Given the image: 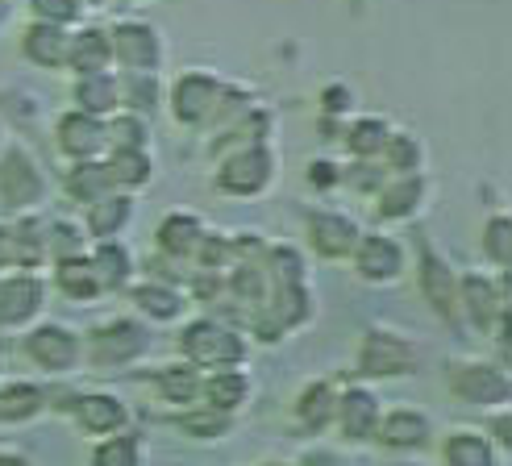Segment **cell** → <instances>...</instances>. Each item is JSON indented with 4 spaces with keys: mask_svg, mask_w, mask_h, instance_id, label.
<instances>
[{
    "mask_svg": "<svg viewBox=\"0 0 512 466\" xmlns=\"http://www.w3.org/2000/svg\"><path fill=\"white\" fill-rule=\"evenodd\" d=\"M179 350H184V358L196 362V367H217V371H234L246 358V342L217 321H192L179 333Z\"/></svg>",
    "mask_w": 512,
    "mask_h": 466,
    "instance_id": "6da1fadb",
    "label": "cell"
},
{
    "mask_svg": "<svg viewBox=\"0 0 512 466\" xmlns=\"http://www.w3.org/2000/svg\"><path fill=\"white\" fill-rule=\"evenodd\" d=\"M146 329L134 325V321H109V325H100L92 333V342H88V358H92V367L96 371H109V367H121V362H130L146 350Z\"/></svg>",
    "mask_w": 512,
    "mask_h": 466,
    "instance_id": "7a4b0ae2",
    "label": "cell"
},
{
    "mask_svg": "<svg viewBox=\"0 0 512 466\" xmlns=\"http://www.w3.org/2000/svg\"><path fill=\"white\" fill-rule=\"evenodd\" d=\"M413 346L396 333H383V329H371L363 338V350H358V371L363 375H404L413 371Z\"/></svg>",
    "mask_w": 512,
    "mask_h": 466,
    "instance_id": "3957f363",
    "label": "cell"
},
{
    "mask_svg": "<svg viewBox=\"0 0 512 466\" xmlns=\"http://www.w3.org/2000/svg\"><path fill=\"white\" fill-rule=\"evenodd\" d=\"M450 387H454V396L467 400V404H500V400H508L504 371L488 367V362H454Z\"/></svg>",
    "mask_w": 512,
    "mask_h": 466,
    "instance_id": "277c9868",
    "label": "cell"
},
{
    "mask_svg": "<svg viewBox=\"0 0 512 466\" xmlns=\"http://www.w3.org/2000/svg\"><path fill=\"white\" fill-rule=\"evenodd\" d=\"M109 50L113 55L130 67L134 75H150L159 67V38H155V30L150 25H138V21H125V25H117L113 30V38H109Z\"/></svg>",
    "mask_w": 512,
    "mask_h": 466,
    "instance_id": "5b68a950",
    "label": "cell"
},
{
    "mask_svg": "<svg viewBox=\"0 0 512 466\" xmlns=\"http://www.w3.org/2000/svg\"><path fill=\"white\" fill-rule=\"evenodd\" d=\"M271 179V154L263 146H246L217 171V184L234 196H250V192H263Z\"/></svg>",
    "mask_w": 512,
    "mask_h": 466,
    "instance_id": "8992f818",
    "label": "cell"
},
{
    "mask_svg": "<svg viewBox=\"0 0 512 466\" xmlns=\"http://www.w3.org/2000/svg\"><path fill=\"white\" fill-rule=\"evenodd\" d=\"M25 354L46 371H71L75 358H80V338L63 325H42L25 338Z\"/></svg>",
    "mask_w": 512,
    "mask_h": 466,
    "instance_id": "52a82bcc",
    "label": "cell"
},
{
    "mask_svg": "<svg viewBox=\"0 0 512 466\" xmlns=\"http://www.w3.org/2000/svg\"><path fill=\"white\" fill-rule=\"evenodd\" d=\"M0 196H5L9 209H25V204L42 200V175L21 150H9L5 163H0Z\"/></svg>",
    "mask_w": 512,
    "mask_h": 466,
    "instance_id": "ba28073f",
    "label": "cell"
},
{
    "mask_svg": "<svg viewBox=\"0 0 512 466\" xmlns=\"http://www.w3.org/2000/svg\"><path fill=\"white\" fill-rule=\"evenodd\" d=\"M354 267H358V275H363V279L388 283V279H396V275H400V267H404V250H400V242L383 238V233H371V238L358 242Z\"/></svg>",
    "mask_w": 512,
    "mask_h": 466,
    "instance_id": "9c48e42d",
    "label": "cell"
},
{
    "mask_svg": "<svg viewBox=\"0 0 512 466\" xmlns=\"http://www.w3.org/2000/svg\"><path fill=\"white\" fill-rule=\"evenodd\" d=\"M71 417L80 421L84 433L105 437V433H117V429L125 425V404H121L117 396H105V392L75 396V400H71Z\"/></svg>",
    "mask_w": 512,
    "mask_h": 466,
    "instance_id": "30bf717a",
    "label": "cell"
},
{
    "mask_svg": "<svg viewBox=\"0 0 512 466\" xmlns=\"http://www.w3.org/2000/svg\"><path fill=\"white\" fill-rule=\"evenodd\" d=\"M46 288L34 275H13L0 283V325H25L42 308Z\"/></svg>",
    "mask_w": 512,
    "mask_h": 466,
    "instance_id": "8fae6325",
    "label": "cell"
},
{
    "mask_svg": "<svg viewBox=\"0 0 512 466\" xmlns=\"http://www.w3.org/2000/svg\"><path fill=\"white\" fill-rule=\"evenodd\" d=\"M375 437L383 446H392V450H417V446H425V437H429V417L425 412H413V408L383 412V417L375 421Z\"/></svg>",
    "mask_w": 512,
    "mask_h": 466,
    "instance_id": "7c38bea8",
    "label": "cell"
},
{
    "mask_svg": "<svg viewBox=\"0 0 512 466\" xmlns=\"http://www.w3.org/2000/svg\"><path fill=\"white\" fill-rule=\"evenodd\" d=\"M217 100H221L217 80H209V75H184V80L175 84V117L196 125L217 113Z\"/></svg>",
    "mask_w": 512,
    "mask_h": 466,
    "instance_id": "4fadbf2b",
    "label": "cell"
},
{
    "mask_svg": "<svg viewBox=\"0 0 512 466\" xmlns=\"http://www.w3.org/2000/svg\"><path fill=\"white\" fill-rule=\"evenodd\" d=\"M421 288H425V296L433 300V308H438L446 321H458V283H454L450 267H442V258L433 254L429 246L421 250Z\"/></svg>",
    "mask_w": 512,
    "mask_h": 466,
    "instance_id": "5bb4252c",
    "label": "cell"
},
{
    "mask_svg": "<svg viewBox=\"0 0 512 466\" xmlns=\"http://www.w3.org/2000/svg\"><path fill=\"white\" fill-rule=\"evenodd\" d=\"M458 304L467 308L471 321H475L479 329H488L496 313L504 317L508 292H504V283H500V288H492V283L483 279V275H467V279H463V292H458Z\"/></svg>",
    "mask_w": 512,
    "mask_h": 466,
    "instance_id": "9a60e30c",
    "label": "cell"
},
{
    "mask_svg": "<svg viewBox=\"0 0 512 466\" xmlns=\"http://www.w3.org/2000/svg\"><path fill=\"white\" fill-rule=\"evenodd\" d=\"M338 425L342 433L350 437V442H363V437L375 433V421H379V404L371 392H363V387H350V392L338 400Z\"/></svg>",
    "mask_w": 512,
    "mask_h": 466,
    "instance_id": "2e32d148",
    "label": "cell"
},
{
    "mask_svg": "<svg viewBox=\"0 0 512 466\" xmlns=\"http://www.w3.org/2000/svg\"><path fill=\"white\" fill-rule=\"evenodd\" d=\"M105 142H109L105 125H100L96 117H88V113H71V117L59 121V146L71 154V159H92Z\"/></svg>",
    "mask_w": 512,
    "mask_h": 466,
    "instance_id": "e0dca14e",
    "label": "cell"
},
{
    "mask_svg": "<svg viewBox=\"0 0 512 466\" xmlns=\"http://www.w3.org/2000/svg\"><path fill=\"white\" fill-rule=\"evenodd\" d=\"M313 229V246L325 254V258H342L358 246V225L350 217H338V213H317L309 221Z\"/></svg>",
    "mask_w": 512,
    "mask_h": 466,
    "instance_id": "ac0fdd59",
    "label": "cell"
},
{
    "mask_svg": "<svg viewBox=\"0 0 512 466\" xmlns=\"http://www.w3.org/2000/svg\"><path fill=\"white\" fill-rule=\"evenodd\" d=\"M200 396L213 412H234L250 396V379L242 371H217L209 379H200Z\"/></svg>",
    "mask_w": 512,
    "mask_h": 466,
    "instance_id": "d6986e66",
    "label": "cell"
},
{
    "mask_svg": "<svg viewBox=\"0 0 512 466\" xmlns=\"http://www.w3.org/2000/svg\"><path fill=\"white\" fill-rule=\"evenodd\" d=\"M109 59H113V50H109V38L100 30H84V34H75L67 42V63L80 75H100L109 67Z\"/></svg>",
    "mask_w": 512,
    "mask_h": 466,
    "instance_id": "ffe728a7",
    "label": "cell"
},
{
    "mask_svg": "<svg viewBox=\"0 0 512 466\" xmlns=\"http://www.w3.org/2000/svg\"><path fill=\"white\" fill-rule=\"evenodd\" d=\"M67 42L71 38L63 34V25L38 21V25H30V34H25V55L42 67H59V63H67Z\"/></svg>",
    "mask_w": 512,
    "mask_h": 466,
    "instance_id": "44dd1931",
    "label": "cell"
},
{
    "mask_svg": "<svg viewBox=\"0 0 512 466\" xmlns=\"http://www.w3.org/2000/svg\"><path fill=\"white\" fill-rule=\"evenodd\" d=\"M296 412H300L304 429L321 433L329 421H334V412H338V400H334V392H329V383H309V387H304L300 400H296Z\"/></svg>",
    "mask_w": 512,
    "mask_h": 466,
    "instance_id": "7402d4cb",
    "label": "cell"
},
{
    "mask_svg": "<svg viewBox=\"0 0 512 466\" xmlns=\"http://www.w3.org/2000/svg\"><path fill=\"white\" fill-rule=\"evenodd\" d=\"M200 221L192 217V213H171L163 225H159V246L167 250V254H175V258H184V254H196V246H200Z\"/></svg>",
    "mask_w": 512,
    "mask_h": 466,
    "instance_id": "603a6c76",
    "label": "cell"
},
{
    "mask_svg": "<svg viewBox=\"0 0 512 466\" xmlns=\"http://www.w3.org/2000/svg\"><path fill=\"white\" fill-rule=\"evenodd\" d=\"M46 408V392L34 383H9L0 387V421H25Z\"/></svg>",
    "mask_w": 512,
    "mask_h": 466,
    "instance_id": "cb8c5ba5",
    "label": "cell"
},
{
    "mask_svg": "<svg viewBox=\"0 0 512 466\" xmlns=\"http://www.w3.org/2000/svg\"><path fill=\"white\" fill-rule=\"evenodd\" d=\"M421 192H425V184L421 179H413V175H404V179H396V184H388L379 192V204H375V213L379 217H408L421 204Z\"/></svg>",
    "mask_w": 512,
    "mask_h": 466,
    "instance_id": "d4e9b609",
    "label": "cell"
},
{
    "mask_svg": "<svg viewBox=\"0 0 512 466\" xmlns=\"http://www.w3.org/2000/svg\"><path fill=\"white\" fill-rule=\"evenodd\" d=\"M442 454H446V466H496L492 442L479 433H454L442 446Z\"/></svg>",
    "mask_w": 512,
    "mask_h": 466,
    "instance_id": "484cf974",
    "label": "cell"
},
{
    "mask_svg": "<svg viewBox=\"0 0 512 466\" xmlns=\"http://www.w3.org/2000/svg\"><path fill=\"white\" fill-rule=\"evenodd\" d=\"M117 96H121V88H117V80L113 75H84L80 84H75V100H80V109L88 113V117H96V113H105V109H117Z\"/></svg>",
    "mask_w": 512,
    "mask_h": 466,
    "instance_id": "4316f807",
    "label": "cell"
},
{
    "mask_svg": "<svg viewBox=\"0 0 512 466\" xmlns=\"http://www.w3.org/2000/svg\"><path fill=\"white\" fill-rule=\"evenodd\" d=\"M55 279H59V292L71 296V300H92V296L100 292L96 271H92L88 258H63L59 271H55Z\"/></svg>",
    "mask_w": 512,
    "mask_h": 466,
    "instance_id": "83f0119b",
    "label": "cell"
},
{
    "mask_svg": "<svg viewBox=\"0 0 512 466\" xmlns=\"http://www.w3.org/2000/svg\"><path fill=\"white\" fill-rule=\"evenodd\" d=\"M125 221H130V200H125V196H100V200H92V209H88V229L96 233L100 242H109Z\"/></svg>",
    "mask_w": 512,
    "mask_h": 466,
    "instance_id": "f1b7e54d",
    "label": "cell"
},
{
    "mask_svg": "<svg viewBox=\"0 0 512 466\" xmlns=\"http://www.w3.org/2000/svg\"><path fill=\"white\" fill-rule=\"evenodd\" d=\"M92 271H96V283L100 288H121L130 279V254L125 246H113V242H100V250L88 258Z\"/></svg>",
    "mask_w": 512,
    "mask_h": 466,
    "instance_id": "f546056e",
    "label": "cell"
},
{
    "mask_svg": "<svg viewBox=\"0 0 512 466\" xmlns=\"http://www.w3.org/2000/svg\"><path fill=\"white\" fill-rule=\"evenodd\" d=\"M134 300H138L142 313H150L155 321H175L184 313V300H179L171 288H163V283H142V288H134Z\"/></svg>",
    "mask_w": 512,
    "mask_h": 466,
    "instance_id": "4dcf8cb0",
    "label": "cell"
},
{
    "mask_svg": "<svg viewBox=\"0 0 512 466\" xmlns=\"http://www.w3.org/2000/svg\"><path fill=\"white\" fill-rule=\"evenodd\" d=\"M105 171H109V184L138 188V184L150 179V159H146V150H117Z\"/></svg>",
    "mask_w": 512,
    "mask_h": 466,
    "instance_id": "1f68e13d",
    "label": "cell"
},
{
    "mask_svg": "<svg viewBox=\"0 0 512 466\" xmlns=\"http://www.w3.org/2000/svg\"><path fill=\"white\" fill-rule=\"evenodd\" d=\"M159 392H163V400H171V404H192V400L200 396V375H196L192 367H167V371L159 375Z\"/></svg>",
    "mask_w": 512,
    "mask_h": 466,
    "instance_id": "d6a6232c",
    "label": "cell"
},
{
    "mask_svg": "<svg viewBox=\"0 0 512 466\" xmlns=\"http://www.w3.org/2000/svg\"><path fill=\"white\" fill-rule=\"evenodd\" d=\"M392 134H388V125H383L379 117H363V121H354L350 125V134H346V146L354 150V154H375V150H383V142H388Z\"/></svg>",
    "mask_w": 512,
    "mask_h": 466,
    "instance_id": "836d02e7",
    "label": "cell"
},
{
    "mask_svg": "<svg viewBox=\"0 0 512 466\" xmlns=\"http://www.w3.org/2000/svg\"><path fill=\"white\" fill-rule=\"evenodd\" d=\"M92 466H138V437L113 433L109 442H100V450L92 454Z\"/></svg>",
    "mask_w": 512,
    "mask_h": 466,
    "instance_id": "e575fe53",
    "label": "cell"
},
{
    "mask_svg": "<svg viewBox=\"0 0 512 466\" xmlns=\"http://www.w3.org/2000/svg\"><path fill=\"white\" fill-rule=\"evenodd\" d=\"M67 188H71L75 200H100V196L109 192V171H105V167H96V163L75 167L71 179H67Z\"/></svg>",
    "mask_w": 512,
    "mask_h": 466,
    "instance_id": "d590c367",
    "label": "cell"
},
{
    "mask_svg": "<svg viewBox=\"0 0 512 466\" xmlns=\"http://www.w3.org/2000/svg\"><path fill=\"white\" fill-rule=\"evenodd\" d=\"M383 154H388V167H396V171H413L421 163V146L408 134H392L388 142H383Z\"/></svg>",
    "mask_w": 512,
    "mask_h": 466,
    "instance_id": "8d00e7d4",
    "label": "cell"
},
{
    "mask_svg": "<svg viewBox=\"0 0 512 466\" xmlns=\"http://www.w3.org/2000/svg\"><path fill=\"white\" fill-rule=\"evenodd\" d=\"M105 134H109V142L117 146V150H142V121H134V117H117L109 129H105Z\"/></svg>",
    "mask_w": 512,
    "mask_h": 466,
    "instance_id": "74e56055",
    "label": "cell"
},
{
    "mask_svg": "<svg viewBox=\"0 0 512 466\" xmlns=\"http://www.w3.org/2000/svg\"><path fill=\"white\" fill-rule=\"evenodd\" d=\"M34 13H38L46 25H63V21L80 17V0H34Z\"/></svg>",
    "mask_w": 512,
    "mask_h": 466,
    "instance_id": "f35d334b",
    "label": "cell"
},
{
    "mask_svg": "<svg viewBox=\"0 0 512 466\" xmlns=\"http://www.w3.org/2000/svg\"><path fill=\"white\" fill-rule=\"evenodd\" d=\"M508 238H512V233H508V217H496L492 225H488V233H483V246H488V254L496 258V263L500 267H508Z\"/></svg>",
    "mask_w": 512,
    "mask_h": 466,
    "instance_id": "ab89813d",
    "label": "cell"
},
{
    "mask_svg": "<svg viewBox=\"0 0 512 466\" xmlns=\"http://www.w3.org/2000/svg\"><path fill=\"white\" fill-rule=\"evenodd\" d=\"M125 96H130V105H134V109H155V96H159L155 75H134L130 88H125Z\"/></svg>",
    "mask_w": 512,
    "mask_h": 466,
    "instance_id": "60d3db41",
    "label": "cell"
},
{
    "mask_svg": "<svg viewBox=\"0 0 512 466\" xmlns=\"http://www.w3.org/2000/svg\"><path fill=\"white\" fill-rule=\"evenodd\" d=\"M184 429L196 433V437H217L225 429V412H204V417H184Z\"/></svg>",
    "mask_w": 512,
    "mask_h": 466,
    "instance_id": "b9f144b4",
    "label": "cell"
},
{
    "mask_svg": "<svg viewBox=\"0 0 512 466\" xmlns=\"http://www.w3.org/2000/svg\"><path fill=\"white\" fill-rule=\"evenodd\" d=\"M0 267H17V233L0 225Z\"/></svg>",
    "mask_w": 512,
    "mask_h": 466,
    "instance_id": "7bdbcfd3",
    "label": "cell"
},
{
    "mask_svg": "<svg viewBox=\"0 0 512 466\" xmlns=\"http://www.w3.org/2000/svg\"><path fill=\"white\" fill-rule=\"evenodd\" d=\"M309 179H313V184H334V171H329V163H313Z\"/></svg>",
    "mask_w": 512,
    "mask_h": 466,
    "instance_id": "ee69618b",
    "label": "cell"
},
{
    "mask_svg": "<svg viewBox=\"0 0 512 466\" xmlns=\"http://www.w3.org/2000/svg\"><path fill=\"white\" fill-rule=\"evenodd\" d=\"M325 105H329V109H346V92H342V88H329V92H325Z\"/></svg>",
    "mask_w": 512,
    "mask_h": 466,
    "instance_id": "f6af8a7d",
    "label": "cell"
},
{
    "mask_svg": "<svg viewBox=\"0 0 512 466\" xmlns=\"http://www.w3.org/2000/svg\"><path fill=\"white\" fill-rule=\"evenodd\" d=\"M0 466H30V462H25L21 454H0Z\"/></svg>",
    "mask_w": 512,
    "mask_h": 466,
    "instance_id": "bcb514c9",
    "label": "cell"
},
{
    "mask_svg": "<svg viewBox=\"0 0 512 466\" xmlns=\"http://www.w3.org/2000/svg\"><path fill=\"white\" fill-rule=\"evenodd\" d=\"M263 466H284V462H263Z\"/></svg>",
    "mask_w": 512,
    "mask_h": 466,
    "instance_id": "7dc6e473",
    "label": "cell"
},
{
    "mask_svg": "<svg viewBox=\"0 0 512 466\" xmlns=\"http://www.w3.org/2000/svg\"><path fill=\"white\" fill-rule=\"evenodd\" d=\"M88 5H100V0H88Z\"/></svg>",
    "mask_w": 512,
    "mask_h": 466,
    "instance_id": "c3c4849f",
    "label": "cell"
}]
</instances>
